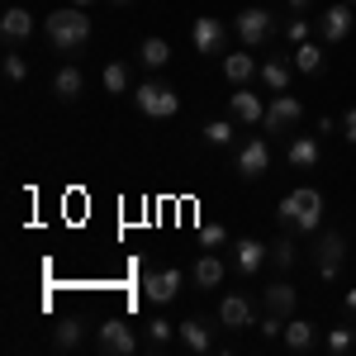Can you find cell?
<instances>
[{
	"instance_id": "6da1fadb",
	"label": "cell",
	"mask_w": 356,
	"mask_h": 356,
	"mask_svg": "<svg viewBox=\"0 0 356 356\" xmlns=\"http://www.w3.org/2000/svg\"><path fill=\"white\" fill-rule=\"evenodd\" d=\"M280 219L290 223L295 233H314L318 223H323V195L314 191V186H300V191H290L280 200Z\"/></svg>"
},
{
	"instance_id": "7a4b0ae2",
	"label": "cell",
	"mask_w": 356,
	"mask_h": 356,
	"mask_svg": "<svg viewBox=\"0 0 356 356\" xmlns=\"http://www.w3.org/2000/svg\"><path fill=\"white\" fill-rule=\"evenodd\" d=\"M43 29H48V43L57 53H72V48H81L90 38V15H81V5L76 10H57V15H48Z\"/></svg>"
},
{
	"instance_id": "3957f363",
	"label": "cell",
	"mask_w": 356,
	"mask_h": 356,
	"mask_svg": "<svg viewBox=\"0 0 356 356\" xmlns=\"http://www.w3.org/2000/svg\"><path fill=\"white\" fill-rule=\"evenodd\" d=\"M134 100H138V110L147 114V119H171V114H181V95H176L171 86H162V81H143L134 90Z\"/></svg>"
},
{
	"instance_id": "277c9868",
	"label": "cell",
	"mask_w": 356,
	"mask_h": 356,
	"mask_svg": "<svg viewBox=\"0 0 356 356\" xmlns=\"http://www.w3.org/2000/svg\"><path fill=\"white\" fill-rule=\"evenodd\" d=\"M342 257H347V238H342V233H323V238L314 243V266H318L323 280H337Z\"/></svg>"
},
{
	"instance_id": "5b68a950",
	"label": "cell",
	"mask_w": 356,
	"mask_h": 356,
	"mask_svg": "<svg viewBox=\"0 0 356 356\" xmlns=\"http://www.w3.org/2000/svg\"><path fill=\"white\" fill-rule=\"evenodd\" d=\"M271 29H275V19H271V10H261V5H252V10L238 15V38H243L247 48L266 43V38H271Z\"/></svg>"
},
{
	"instance_id": "8992f818",
	"label": "cell",
	"mask_w": 356,
	"mask_h": 356,
	"mask_svg": "<svg viewBox=\"0 0 356 356\" xmlns=\"http://www.w3.org/2000/svg\"><path fill=\"white\" fill-rule=\"evenodd\" d=\"M100 347H105L110 356H134L138 337H134V328H129L124 318H105V323H100Z\"/></svg>"
},
{
	"instance_id": "52a82bcc",
	"label": "cell",
	"mask_w": 356,
	"mask_h": 356,
	"mask_svg": "<svg viewBox=\"0 0 356 356\" xmlns=\"http://www.w3.org/2000/svg\"><path fill=\"white\" fill-rule=\"evenodd\" d=\"M300 114H304V105L295 100V95H285V90H280L271 105H266V119H261V124H266V134H280V129L300 124Z\"/></svg>"
},
{
	"instance_id": "ba28073f",
	"label": "cell",
	"mask_w": 356,
	"mask_h": 356,
	"mask_svg": "<svg viewBox=\"0 0 356 356\" xmlns=\"http://www.w3.org/2000/svg\"><path fill=\"white\" fill-rule=\"evenodd\" d=\"M261 304H266V314H275V318H295L300 295H295V285H290V280H271V285H266V295H261Z\"/></svg>"
},
{
	"instance_id": "9c48e42d",
	"label": "cell",
	"mask_w": 356,
	"mask_h": 356,
	"mask_svg": "<svg viewBox=\"0 0 356 356\" xmlns=\"http://www.w3.org/2000/svg\"><path fill=\"white\" fill-rule=\"evenodd\" d=\"M352 5H347V0H332L328 5V15H323V19H318V33H323V38H328V43H342V38H347V33H352Z\"/></svg>"
},
{
	"instance_id": "30bf717a",
	"label": "cell",
	"mask_w": 356,
	"mask_h": 356,
	"mask_svg": "<svg viewBox=\"0 0 356 356\" xmlns=\"http://www.w3.org/2000/svg\"><path fill=\"white\" fill-rule=\"evenodd\" d=\"M191 43H195V53H223V24L214 15H200L191 24Z\"/></svg>"
},
{
	"instance_id": "8fae6325",
	"label": "cell",
	"mask_w": 356,
	"mask_h": 356,
	"mask_svg": "<svg viewBox=\"0 0 356 356\" xmlns=\"http://www.w3.org/2000/svg\"><path fill=\"white\" fill-rule=\"evenodd\" d=\"M143 295L152 304H171L176 295H181V271H152L147 280H143Z\"/></svg>"
},
{
	"instance_id": "7c38bea8",
	"label": "cell",
	"mask_w": 356,
	"mask_h": 356,
	"mask_svg": "<svg viewBox=\"0 0 356 356\" xmlns=\"http://www.w3.org/2000/svg\"><path fill=\"white\" fill-rule=\"evenodd\" d=\"M266 166H271V147L261 138H252L243 152H238V171H243L247 181H257V176H266Z\"/></svg>"
},
{
	"instance_id": "4fadbf2b",
	"label": "cell",
	"mask_w": 356,
	"mask_h": 356,
	"mask_svg": "<svg viewBox=\"0 0 356 356\" xmlns=\"http://www.w3.org/2000/svg\"><path fill=\"white\" fill-rule=\"evenodd\" d=\"M228 114H233V124H252V129H257V124L266 119V105H261L252 90H233V100H228Z\"/></svg>"
},
{
	"instance_id": "5bb4252c",
	"label": "cell",
	"mask_w": 356,
	"mask_h": 356,
	"mask_svg": "<svg viewBox=\"0 0 356 356\" xmlns=\"http://www.w3.org/2000/svg\"><path fill=\"white\" fill-rule=\"evenodd\" d=\"M176 337L191 347V352H214V332H209V323L204 318H181V328H176Z\"/></svg>"
},
{
	"instance_id": "9a60e30c",
	"label": "cell",
	"mask_w": 356,
	"mask_h": 356,
	"mask_svg": "<svg viewBox=\"0 0 356 356\" xmlns=\"http://www.w3.org/2000/svg\"><path fill=\"white\" fill-rule=\"evenodd\" d=\"M266 257H271V247L257 243V238H243V243L233 247V261H238V271H243V275H257Z\"/></svg>"
},
{
	"instance_id": "2e32d148",
	"label": "cell",
	"mask_w": 356,
	"mask_h": 356,
	"mask_svg": "<svg viewBox=\"0 0 356 356\" xmlns=\"http://www.w3.org/2000/svg\"><path fill=\"white\" fill-rule=\"evenodd\" d=\"M0 33H5V43H24L29 33H33V15L19 10V5H10V10L0 15Z\"/></svg>"
},
{
	"instance_id": "e0dca14e",
	"label": "cell",
	"mask_w": 356,
	"mask_h": 356,
	"mask_svg": "<svg viewBox=\"0 0 356 356\" xmlns=\"http://www.w3.org/2000/svg\"><path fill=\"white\" fill-rule=\"evenodd\" d=\"M290 76H295V57H271V62H261V86L266 90H290Z\"/></svg>"
},
{
	"instance_id": "ac0fdd59",
	"label": "cell",
	"mask_w": 356,
	"mask_h": 356,
	"mask_svg": "<svg viewBox=\"0 0 356 356\" xmlns=\"http://www.w3.org/2000/svg\"><path fill=\"white\" fill-rule=\"evenodd\" d=\"M219 323L223 328H247V323H252V304H247V295H228V300L219 304Z\"/></svg>"
},
{
	"instance_id": "d6986e66",
	"label": "cell",
	"mask_w": 356,
	"mask_h": 356,
	"mask_svg": "<svg viewBox=\"0 0 356 356\" xmlns=\"http://www.w3.org/2000/svg\"><path fill=\"white\" fill-rule=\"evenodd\" d=\"M223 76H228L233 86H247L252 76H257V57L252 53H228L223 57Z\"/></svg>"
},
{
	"instance_id": "ffe728a7",
	"label": "cell",
	"mask_w": 356,
	"mask_h": 356,
	"mask_svg": "<svg viewBox=\"0 0 356 356\" xmlns=\"http://www.w3.org/2000/svg\"><path fill=\"white\" fill-rule=\"evenodd\" d=\"M219 280H223V257L209 252V257H200V261H195V285H200V290H214Z\"/></svg>"
},
{
	"instance_id": "44dd1931",
	"label": "cell",
	"mask_w": 356,
	"mask_h": 356,
	"mask_svg": "<svg viewBox=\"0 0 356 356\" xmlns=\"http://www.w3.org/2000/svg\"><path fill=\"white\" fill-rule=\"evenodd\" d=\"M295 72H304V76H314V72H318V67H323V48H318V43H309V38H304V43H295Z\"/></svg>"
},
{
	"instance_id": "7402d4cb",
	"label": "cell",
	"mask_w": 356,
	"mask_h": 356,
	"mask_svg": "<svg viewBox=\"0 0 356 356\" xmlns=\"http://www.w3.org/2000/svg\"><path fill=\"white\" fill-rule=\"evenodd\" d=\"M285 342H290L295 352H309V347H314V323H309V318H290V323H285Z\"/></svg>"
},
{
	"instance_id": "603a6c76",
	"label": "cell",
	"mask_w": 356,
	"mask_h": 356,
	"mask_svg": "<svg viewBox=\"0 0 356 356\" xmlns=\"http://www.w3.org/2000/svg\"><path fill=\"white\" fill-rule=\"evenodd\" d=\"M81 72H76V67H62V72H57L53 76V90L57 95H62V100H76V95H81Z\"/></svg>"
},
{
	"instance_id": "cb8c5ba5",
	"label": "cell",
	"mask_w": 356,
	"mask_h": 356,
	"mask_svg": "<svg viewBox=\"0 0 356 356\" xmlns=\"http://www.w3.org/2000/svg\"><path fill=\"white\" fill-rule=\"evenodd\" d=\"M138 57H143V67H166L171 62V48H166V38H143Z\"/></svg>"
},
{
	"instance_id": "d4e9b609",
	"label": "cell",
	"mask_w": 356,
	"mask_h": 356,
	"mask_svg": "<svg viewBox=\"0 0 356 356\" xmlns=\"http://www.w3.org/2000/svg\"><path fill=\"white\" fill-rule=\"evenodd\" d=\"M290 166H318V143L314 138H295L290 143Z\"/></svg>"
},
{
	"instance_id": "484cf974",
	"label": "cell",
	"mask_w": 356,
	"mask_h": 356,
	"mask_svg": "<svg viewBox=\"0 0 356 356\" xmlns=\"http://www.w3.org/2000/svg\"><path fill=\"white\" fill-rule=\"evenodd\" d=\"M100 81H105V95H124V90H129V67H124V62H110Z\"/></svg>"
},
{
	"instance_id": "4316f807",
	"label": "cell",
	"mask_w": 356,
	"mask_h": 356,
	"mask_svg": "<svg viewBox=\"0 0 356 356\" xmlns=\"http://www.w3.org/2000/svg\"><path fill=\"white\" fill-rule=\"evenodd\" d=\"M271 261L280 266V271L295 266V238H290V233H285V238H271Z\"/></svg>"
},
{
	"instance_id": "83f0119b",
	"label": "cell",
	"mask_w": 356,
	"mask_h": 356,
	"mask_svg": "<svg viewBox=\"0 0 356 356\" xmlns=\"http://www.w3.org/2000/svg\"><path fill=\"white\" fill-rule=\"evenodd\" d=\"M204 138H209L214 147H228V143H233V124H228V119H214V124H204Z\"/></svg>"
},
{
	"instance_id": "f1b7e54d",
	"label": "cell",
	"mask_w": 356,
	"mask_h": 356,
	"mask_svg": "<svg viewBox=\"0 0 356 356\" xmlns=\"http://www.w3.org/2000/svg\"><path fill=\"white\" fill-rule=\"evenodd\" d=\"M76 342H81V323L76 318H62L57 323V347H76Z\"/></svg>"
},
{
	"instance_id": "f546056e",
	"label": "cell",
	"mask_w": 356,
	"mask_h": 356,
	"mask_svg": "<svg viewBox=\"0 0 356 356\" xmlns=\"http://www.w3.org/2000/svg\"><path fill=\"white\" fill-rule=\"evenodd\" d=\"M147 337H152V347H166V342L176 337V328H171L166 318H152V328H147Z\"/></svg>"
},
{
	"instance_id": "4dcf8cb0",
	"label": "cell",
	"mask_w": 356,
	"mask_h": 356,
	"mask_svg": "<svg viewBox=\"0 0 356 356\" xmlns=\"http://www.w3.org/2000/svg\"><path fill=\"white\" fill-rule=\"evenodd\" d=\"M24 76H29L24 57H19V53H5V81H24Z\"/></svg>"
},
{
	"instance_id": "1f68e13d",
	"label": "cell",
	"mask_w": 356,
	"mask_h": 356,
	"mask_svg": "<svg viewBox=\"0 0 356 356\" xmlns=\"http://www.w3.org/2000/svg\"><path fill=\"white\" fill-rule=\"evenodd\" d=\"M200 243H204V247H223V243H228L223 223H204V228H200Z\"/></svg>"
},
{
	"instance_id": "d6a6232c",
	"label": "cell",
	"mask_w": 356,
	"mask_h": 356,
	"mask_svg": "<svg viewBox=\"0 0 356 356\" xmlns=\"http://www.w3.org/2000/svg\"><path fill=\"white\" fill-rule=\"evenodd\" d=\"M352 342H356L352 328H332V332H328V352H347Z\"/></svg>"
},
{
	"instance_id": "836d02e7",
	"label": "cell",
	"mask_w": 356,
	"mask_h": 356,
	"mask_svg": "<svg viewBox=\"0 0 356 356\" xmlns=\"http://www.w3.org/2000/svg\"><path fill=\"white\" fill-rule=\"evenodd\" d=\"M285 33H290V43H304V38H309V24H304L300 15H295V19H290V29H285Z\"/></svg>"
},
{
	"instance_id": "e575fe53",
	"label": "cell",
	"mask_w": 356,
	"mask_h": 356,
	"mask_svg": "<svg viewBox=\"0 0 356 356\" xmlns=\"http://www.w3.org/2000/svg\"><path fill=\"white\" fill-rule=\"evenodd\" d=\"M342 134H347V143H356V110H347V119H342Z\"/></svg>"
},
{
	"instance_id": "d590c367",
	"label": "cell",
	"mask_w": 356,
	"mask_h": 356,
	"mask_svg": "<svg viewBox=\"0 0 356 356\" xmlns=\"http://www.w3.org/2000/svg\"><path fill=\"white\" fill-rule=\"evenodd\" d=\"M309 5H314V0H290V15H304Z\"/></svg>"
},
{
	"instance_id": "8d00e7d4",
	"label": "cell",
	"mask_w": 356,
	"mask_h": 356,
	"mask_svg": "<svg viewBox=\"0 0 356 356\" xmlns=\"http://www.w3.org/2000/svg\"><path fill=\"white\" fill-rule=\"evenodd\" d=\"M347 309H352V314H356V290H347Z\"/></svg>"
},
{
	"instance_id": "74e56055",
	"label": "cell",
	"mask_w": 356,
	"mask_h": 356,
	"mask_svg": "<svg viewBox=\"0 0 356 356\" xmlns=\"http://www.w3.org/2000/svg\"><path fill=\"white\" fill-rule=\"evenodd\" d=\"M72 5H90V0H72Z\"/></svg>"
},
{
	"instance_id": "f35d334b",
	"label": "cell",
	"mask_w": 356,
	"mask_h": 356,
	"mask_svg": "<svg viewBox=\"0 0 356 356\" xmlns=\"http://www.w3.org/2000/svg\"><path fill=\"white\" fill-rule=\"evenodd\" d=\"M114 5H129V0H114Z\"/></svg>"
},
{
	"instance_id": "ab89813d",
	"label": "cell",
	"mask_w": 356,
	"mask_h": 356,
	"mask_svg": "<svg viewBox=\"0 0 356 356\" xmlns=\"http://www.w3.org/2000/svg\"><path fill=\"white\" fill-rule=\"evenodd\" d=\"M347 5H356V0H347Z\"/></svg>"
}]
</instances>
